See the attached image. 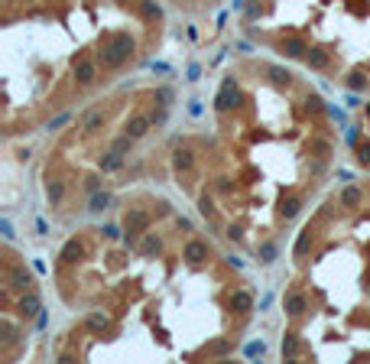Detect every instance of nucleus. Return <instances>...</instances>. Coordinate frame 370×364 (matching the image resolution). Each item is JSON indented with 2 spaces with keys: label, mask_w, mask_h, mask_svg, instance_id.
I'll return each instance as SVG.
<instances>
[{
  "label": "nucleus",
  "mask_w": 370,
  "mask_h": 364,
  "mask_svg": "<svg viewBox=\"0 0 370 364\" xmlns=\"http://www.w3.org/2000/svg\"><path fill=\"white\" fill-rule=\"evenodd\" d=\"M295 212H299V202H286V208H283L286 218H295Z\"/></svg>",
  "instance_id": "nucleus-21"
},
{
  "label": "nucleus",
  "mask_w": 370,
  "mask_h": 364,
  "mask_svg": "<svg viewBox=\"0 0 370 364\" xmlns=\"http://www.w3.org/2000/svg\"><path fill=\"white\" fill-rule=\"evenodd\" d=\"M283 354H295V338H293V335H286V342H283Z\"/></svg>",
  "instance_id": "nucleus-20"
},
{
  "label": "nucleus",
  "mask_w": 370,
  "mask_h": 364,
  "mask_svg": "<svg viewBox=\"0 0 370 364\" xmlns=\"http://www.w3.org/2000/svg\"><path fill=\"white\" fill-rule=\"evenodd\" d=\"M130 52H133V39H130V36H117V39L101 52V62L108 65V68H114V65H120Z\"/></svg>",
  "instance_id": "nucleus-1"
},
{
  "label": "nucleus",
  "mask_w": 370,
  "mask_h": 364,
  "mask_svg": "<svg viewBox=\"0 0 370 364\" xmlns=\"http://www.w3.org/2000/svg\"><path fill=\"white\" fill-rule=\"evenodd\" d=\"M270 75L276 78V82H279V85H283V82H286V72H283V68H270Z\"/></svg>",
  "instance_id": "nucleus-25"
},
{
  "label": "nucleus",
  "mask_w": 370,
  "mask_h": 364,
  "mask_svg": "<svg viewBox=\"0 0 370 364\" xmlns=\"http://www.w3.org/2000/svg\"><path fill=\"white\" fill-rule=\"evenodd\" d=\"M120 156H123V153H117V150H114V153L108 156V160H104V169H117V166H120Z\"/></svg>",
  "instance_id": "nucleus-15"
},
{
  "label": "nucleus",
  "mask_w": 370,
  "mask_h": 364,
  "mask_svg": "<svg viewBox=\"0 0 370 364\" xmlns=\"http://www.w3.org/2000/svg\"><path fill=\"white\" fill-rule=\"evenodd\" d=\"M78 250H81V247H78V241H68V244L62 247V260H75Z\"/></svg>",
  "instance_id": "nucleus-11"
},
{
  "label": "nucleus",
  "mask_w": 370,
  "mask_h": 364,
  "mask_svg": "<svg viewBox=\"0 0 370 364\" xmlns=\"http://www.w3.org/2000/svg\"><path fill=\"white\" fill-rule=\"evenodd\" d=\"M101 120H104V111H101V107H94V111H88V114H85V120H81V124H85L88 130H94Z\"/></svg>",
  "instance_id": "nucleus-4"
},
{
  "label": "nucleus",
  "mask_w": 370,
  "mask_h": 364,
  "mask_svg": "<svg viewBox=\"0 0 370 364\" xmlns=\"http://www.w3.org/2000/svg\"><path fill=\"white\" fill-rule=\"evenodd\" d=\"M341 202H348V205H354V202H360V192H357V189H348V192L341 195Z\"/></svg>",
  "instance_id": "nucleus-18"
},
{
  "label": "nucleus",
  "mask_w": 370,
  "mask_h": 364,
  "mask_svg": "<svg viewBox=\"0 0 370 364\" xmlns=\"http://www.w3.org/2000/svg\"><path fill=\"white\" fill-rule=\"evenodd\" d=\"M49 199H52V202H59V199H62V185H59V182H55V185H49Z\"/></svg>",
  "instance_id": "nucleus-22"
},
{
  "label": "nucleus",
  "mask_w": 370,
  "mask_h": 364,
  "mask_svg": "<svg viewBox=\"0 0 370 364\" xmlns=\"http://www.w3.org/2000/svg\"><path fill=\"white\" fill-rule=\"evenodd\" d=\"M108 202H110L108 195H94V199H91V212H101V208H104Z\"/></svg>",
  "instance_id": "nucleus-17"
},
{
  "label": "nucleus",
  "mask_w": 370,
  "mask_h": 364,
  "mask_svg": "<svg viewBox=\"0 0 370 364\" xmlns=\"http://www.w3.org/2000/svg\"><path fill=\"white\" fill-rule=\"evenodd\" d=\"M143 10H146V17H159V7H156V3H150V0L143 3Z\"/></svg>",
  "instance_id": "nucleus-24"
},
{
  "label": "nucleus",
  "mask_w": 370,
  "mask_h": 364,
  "mask_svg": "<svg viewBox=\"0 0 370 364\" xmlns=\"http://www.w3.org/2000/svg\"><path fill=\"white\" fill-rule=\"evenodd\" d=\"M78 82H81V85L94 82V65H91V62H81V65H78Z\"/></svg>",
  "instance_id": "nucleus-5"
},
{
  "label": "nucleus",
  "mask_w": 370,
  "mask_h": 364,
  "mask_svg": "<svg viewBox=\"0 0 370 364\" xmlns=\"http://www.w3.org/2000/svg\"><path fill=\"white\" fill-rule=\"evenodd\" d=\"M192 153H179V156H175V166H179V169H192Z\"/></svg>",
  "instance_id": "nucleus-14"
},
{
  "label": "nucleus",
  "mask_w": 370,
  "mask_h": 364,
  "mask_svg": "<svg viewBox=\"0 0 370 364\" xmlns=\"http://www.w3.org/2000/svg\"><path fill=\"white\" fill-rule=\"evenodd\" d=\"M130 140H133L130 133H127V137H120L117 143H114V150H117V153H123V150H130Z\"/></svg>",
  "instance_id": "nucleus-19"
},
{
  "label": "nucleus",
  "mask_w": 370,
  "mask_h": 364,
  "mask_svg": "<svg viewBox=\"0 0 370 364\" xmlns=\"http://www.w3.org/2000/svg\"><path fill=\"white\" fill-rule=\"evenodd\" d=\"M234 306H237V312H247L253 306V296L250 293H234Z\"/></svg>",
  "instance_id": "nucleus-6"
},
{
  "label": "nucleus",
  "mask_w": 370,
  "mask_h": 364,
  "mask_svg": "<svg viewBox=\"0 0 370 364\" xmlns=\"http://www.w3.org/2000/svg\"><path fill=\"white\" fill-rule=\"evenodd\" d=\"M88 325H91V329H104L108 322H104V315H91V319H88Z\"/></svg>",
  "instance_id": "nucleus-23"
},
{
  "label": "nucleus",
  "mask_w": 370,
  "mask_h": 364,
  "mask_svg": "<svg viewBox=\"0 0 370 364\" xmlns=\"http://www.w3.org/2000/svg\"><path fill=\"white\" fill-rule=\"evenodd\" d=\"M205 254H208V247L201 244V241H192V244H188V250H185V257H188V260H195V264H198L201 257H205Z\"/></svg>",
  "instance_id": "nucleus-3"
},
{
  "label": "nucleus",
  "mask_w": 370,
  "mask_h": 364,
  "mask_svg": "<svg viewBox=\"0 0 370 364\" xmlns=\"http://www.w3.org/2000/svg\"><path fill=\"white\" fill-rule=\"evenodd\" d=\"M10 277L16 280V286H30V283H33V280H30V273H26V270H20V267L10 270Z\"/></svg>",
  "instance_id": "nucleus-9"
},
{
  "label": "nucleus",
  "mask_w": 370,
  "mask_h": 364,
  "mask_svg": "<svg viewBox=\"0 0 370 364\" xmlns=\"http://www.w3.org/2000/svg\"><path fill=\"white\" fill-rule=\"evenodd\" d=\"M302 49H305V46L299 43V39H293V43H286V55H302Z\"/></svg>",
  "instance_id": "nucleus-16"
},
{
  "label": "nucleus",
  "mask_w": 370,
  "mask_h": 364,
  "mask_svg": "<svg viewBox=\"0 0 370 364\" xmlns=\"http://www.w3.org/2000/svg\"><path fill=\"white\" fill-rule=\"evenodd\" d=\"M36 309H39V299H36V296H26V299H23V312H26V315H36Z\"/></svg>",
  "instance_id": "nucleus-13"
},
{
  "label": "nucleus",
  "mask_w": 370,
  "mask_h": 364,
  "mask_svg": "<svg viewBox=\"0 0 370 364\" xmlns=\"http://www.w3.org/2000/svg\"><path fill=\"white\" fill-rule=\"evenodd\" d=\"M231 88H234L231 82L221 88V95H218V111H228V107H231Z\"/></svg>",
  "instance_id": "nucleus-7"
},
{
  "label": "nucleus",
  "mask_w": 370,
  "mask_h": 364,
  "mask_svg": "<svg viewBox=\"0 0 370 364\" xmlns=\"http://www.w3.org/2000/svg\"><path fill=\"white\" fill-rule=\"evenodd\" d=\"M308 65H315V68H325V65H328V55L322 52V49H312V55H308Z\"/></svg>",
  "instance_id": "nucleus-8"
},
{
  "label": "nucleus",
  "mask_w": 370,
  "mask_h": 364,
  "mask_svg": "<svg viewBox=\"0 0 370 364\" xmlns=\"http://www.w3.org/2000/svg\"><path fill=\"white\" fill-rule=\"evenodd\" d=\"M169 98H172V91H169V88H159V101H163V104H169Z\"/></svg>",
  "instance_id": "nucleus-26"
},
{
  "label": "nucleus",
  "mask_w": 370,
  "mask_h": 364,
  "mask_svg": "<svg viewBox=\"0 0 370 364\" xmlns=\"http://www.w3.org/2000/svg\"><path fill=\"white\" fill-rule=\"evenodd\" d=\"M143 225H146V215H140V212L127 215V228H130V231H133V228H143Z\"/></svg>",
  "instance_id": "nucleus-10"
},
{
  "label": "nucleus",
  "mask_w": 370,
  "mask_h": 364,
  "mask_svg": "<svg viewBox=\"0 0 370 364\" xmlns=\"http://www.w3.org/2000/svg\"><path fill=\"white\" fill-rule=\"evenodd\" d=\"M286 309H289V312H302V309H305V296H289Z\"/></svg>",
  "instance_id": "nucleus-12"
},
{
  "label": "nucleus",
  "mask_w": 370,
  "mask_h": 364,
  "mask_svg": "<svg viewBox=\"0 0 370 364\" xmlns=\"http://www.w3.org/2000/svg\"><path fill=\"white\" fill-rule=\"evenodd\" d=\"M146 130H150V120H146V117H133L130 124H127V133H130L133 140H137V137H143Z\"/></svg>",
  "instance_id": "nucleus-2"
}]
</instances>
